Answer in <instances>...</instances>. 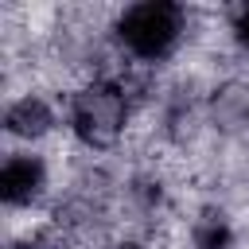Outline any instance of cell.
Masks as SVG:
<instances>
[{
	"instance_id": "52a82bcc",
	"label": "cell",
	"mask_w": 249,
	"mask_h": 249,
	"mask_svg": "<svg viewBox=\"0 0 249 249\" xmlns=\"http://www.w3.org/2000/svg\"><path fill=\"white\" fill-rule=\"evenodd\" d=\"M8 249H47V241H43V237H31V241H16V245H8Z\"/></svg>"
},
{
	"instance_id": "8992f818",
	"label": "cell",
	"mask_w": 249,
	"mask_h": 249,
	"mask_svg": "<svg viewBox=\"0 0 249 249\" xmlns=\"http://www.w3.org/2000/svg\"><path fill=\"white\" fill-rule=\"evenodd\" d=\"M233 35H237V43L249 51V4H241V8L233 12Z\"/></svg>"
},
{
	"instance_id": "3957f363",
	"label": "cell",
	"mask_w": 249,
	"mask_h": 249,
	"mask_svg": "<svg viewBox=\"0 0 249 249\" xmlns=\"http://www.w3.org/2000/svg\"><path fill=\"white\" fill-rule=\"evenodd\" d=\"M47 191V163L39 156L16 152L0 167V198L4 206H31Z\"/></svg>"
},
{
	"instance_id": "7a4b0ae2",
	"label": "cell",
	"mask_w": 249,
	"mask_h": 249,
	"mask_svg": "<svg viewBox=\"0 0 249 249\" xmlns=\"http://www.w3.org/2000/svg\"><path fill=\"white\" fill-rule=\"evenodd\" d=\"M128 124V97L117 82H89L70 101V128L86 148H113Z\"/></svg>"
},
{
	"instance_id": "ba28073f",
	"label": "cell",
	"mask_w": 249,
	"mask_h": 249,
	"mask_svg": "<svg viewBox=\"0 0 249 249\" xmlns=\"http://www.w3.org/2000/svg\"><path fill=\"white\" fill-rule=\"evenodd\" d=\"M105 249H140L136 241H113V245H105Z\"/></svg>"
},
{
	"instance_id": "277c9868",
	"label": "cell",
	"mask_w": 249,
	"mask_h": 249,
	"mask_svg": "<svg viewBox=\"0 0 249 249\" xmlns=\"http://www.w3.org/2000/svg\"><path fill=\"white\" fill-rule=\"evenodd\" d=\"M4 128H8L12 136H19V140H39V136H47V132L54 128V109H51L43 97L27 93V97H19V101L8 105Z\"/></svg>"
},
{
	"instance_id": "5b68a950",
	"label": "cell",
	"mask_w": 249,
	"mask_h": 249,
	"mask_svg": "<svg viewBox=\"0 0 249 249\" xmlns=\"http://www.w3.org/2000/svg\"><path fill=\"white\" fill-rule=\"evenodd\" d=\"M191 241H195V249H230L233 245V226L222 210H202L191 226Z\"/></svg>"
},
{
	"instance_id": "6da1fadb",
	"label": "cell",
	"mask_w": 249,
	"mask_h": 249,
	"mask_svg": "<svg viewBox=\"0 0 249 249\" xmlns=\"http://www.w3.org/2000/svg\"><path fill=\"white\" fill-rule=\"evenodd\" d=\"M183 35V8L171 0H144L121 12L117 39L144 62H160L175 51Z\"/></svg>"
}]
</instances>
